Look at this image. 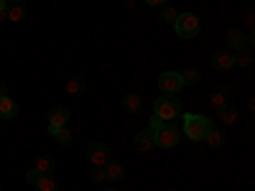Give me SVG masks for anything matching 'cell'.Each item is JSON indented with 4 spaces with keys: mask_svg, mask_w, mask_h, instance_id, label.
<instances>
[{
    "mask_svg": "<svg viewBox=\"0 0 255 191\" xmlns=\"http://www.w3.org/2000/svg\"><path fill=\"white\" fill-rule=\"evenodd\" d=\"M105 191H118V189H105Z\"/></svg>",
    "mask_w": 255,
    "mask_h": 191,
    "instance_id": "31",
    "label": "cell"
},
{
    "mask_svg": "<svg viewBox=\"0 0 255 191\" xmlns=\"http://www.w3.org/2000/svg\"><path fill=\"white\" fill-rule=\"evenodd\" d=\"M0 3H10V0H0Z\"/></svg>",
    "mask_w": 255,
    "mask_h": 191,
    "instance_id": "32",
    "label": "cell"
},
{
    "mask_svg": "<svg viewBox=\"0 0 255 191\" xmlns=\"http://www.w3.org/2000/svg\"><path fill=\"white\" fill-rule=\"evenodd\" d=\"M67 92L72 97H82L84 92H87V82H84L82 77H69L67 79Z\"/></svg>",
    "mask_w": 255,
    "mask_h": 191,
    "instance_id": "18",
    "label": "cell"
},
{
    "mask_svg": "<svg viewBox=\"0 0 255 191\" xmlns=\"http://www.w3.org/2000/svg\"><path fill=\"white\" fill-rule=\"evenodd\" d=\"M87 158L92 166H105L110 161V148L105 143H90L87 145Z\"/></svg>",
    "mask_w": 255,
    "mask_h": 191,
    "instance_id": "7",
    "label": "cell"
},
{
    "mask_svg": "<svg viewBox=\"0 0 255 191\" xmlns=\"http://www.w3.org/2000/svg\"><path fill=\"white\" fill-rule=\"evenodd\" d=\"M176 15H179V13H176L174 8H168V5H163V8H161V13H158V18H161V23H171V26H174V20H176Z\"/></svg>",
    "mask_w": 255,
    "mask_h": 191,
    "instance_id": "25",
    "label": "cell"
},
{
    "mask_svg": "<svg viewBox=\"0 0 255 191\" xmlns=\"http://www.w3.org/2000/svg\"><path fill=\"white\" fill-rule=\"evenodd\" d=\"M38 176H41V174H38V171H33V168H31V171H28V174H26V181H28V184H31V186H33V184H36V181H38Z\"/></svg>",
    "mask_w": 255,
    "mask_h": 191,
    "instance_id": "27",
    "label": "cell"
},
{
    "mask_svg": "<svg viewBox=\"0 0 255 191\" xmlns=\"http://www.w3.org/2000/svg\"><path fill=\"white\" fill-rule=\"evenodd\" d=\"M123 176H125V168H123V163H118V161H108V163H105V181H113V184H118Z\"/></svg>",
    "mask_w": 255,
    "mask_h": 191,
    "instance_id": "13",
    "label": "cell"
},
{
    "mask_svg": "<svg viewBox=\"0 0 255 191\" xmlns=\"http://www.w3.org/2000/svg\"><path fill=\"white\" fill-rule=\"evenodd\" d=\"M179 77L184 82V87H199V82H202V74L194 67H186L184 72H179Z\"/></svg>",
    "mask_w": 255,
    "mask_h": 191,
    "instance_id": "17",
    "label": "cell"
},
{
    "mask_svg": "<svg viewBox=\"0 0 255 191\" xmlns=\"http://www.w3.org/2000/svg\"><path fill=\"white\" fill-rule=\"evenodd\" d=\"M181 140V133H179V127L171 125V122H163L158 130L153 133V143L158 148H163V151H171V148H176Z\"/></svg>",
    "mask_w": 255,
    "mask_h": 191,
    "instance_id": "4",
    "label": "cell"
},
{
    "mask_svg": "<svg viewBox=\"0 0 255 191\" xmlns=\"http://www.w3.org/2000/svg\"><path fill=\"white\" fill-rule=\"evenodd\" d=\"M212 67H215L217 72H230L232 67H235V54H232L230 49H217L215 54H212Z\"/></svg>",
    "mask_w": 255,
    "mask_h": 191,
    "instance_id": "8",
    "label": "cell"
},
{
    "mask_svg": "<svg viewBox=\"0 0 255 191\" xmlns=\"http://www.w3.org/2000/svg\"><path fill=\"white\" fill-rule=\"evenodd\" d=\"M33 189L36 191H59V181L54 179V174H46V176H38Z\"/></svg>",
    "mask_w": 255,
    "mask_h": 191,
    "instance_id": "20",
    "label": "cell"
},
{
    "mask_svg": "<svg viewBox=\"0 0 255 191\" xmlns=\"http://www.w3.org/2000/svg\"><path fill=\"white\" fill-rule=\"evenodd\" d=\"M217 115H220V120H222L225 125H232V122L238 120V115H240V112H238V107H235L232 102H227V104H225V107H222Z\"/></svg>",
    "mask_w": 255,
    "mask_h": 191,
    "instance_id": "22",
    "label": "cell"
},
{
    "mask_svg": "<svg viewBox=\"0 0 255 191\" xmlns=\"http://www.w3.org/2000/svg\"><path fill=\"white\" fill-rule=\"evenodd\" d=\"M227 102H230V99H227V87H217L215 92L209 95V107L215 110V112H220Z\"/></svg>",
    "mask_w": 255,
    "mask_h": 191,
    "instance_id": "15",
    "label": "cell"
},
{
    "mask_svg": "<svg viewBox=\"0 0 255 191\" xmlns=\"http://www.w3.org/2000/svg\"><path fill=\"white\" fill-rule=\"evenodd\" d=\"M161 125H163V122H161V120H158V117L153 115V117H151V122H148V130H151V133H156L158 127H161Z\"/></svg>",
    "mask_w": 255,
    "mask_h": 191,
    "instance_id": "26",
    "label": "cell"
},
{
    "mask_svg": "<svg viewBox=\"0 0 255 191\" xmlns=\"http://www.w3.org/2000/svg\"><path fill=\"white\" fill-rule=\"evenodd\" d=\"M204 143H207L209 148H222V145H225V133L220 130V127L212 125V127H209V133L204 135Z\"/></svg>",
    "mask_w": 255,
    "mask_h": 191,
    "instance_id": "19",
    "label": "cell"
},
{
    "mask_svg": "<svg viewBox=\"0 0 255 191\" xmlns=\"http://www.w3.org/2000/svg\"><path fill=\"white\" fill-rule=\"evenodd\" d=\"M168 191H176V189H168Z\"/></svg>",
    "mask_w": 255,
    "mask_h": 191,
    "instance_id": "33",
    "label": "cell"
},
{
    "mask_svg": "<svg viewBox=\"0 0 255 191\" xmlns=\"http://www.w3.org/2000/svg\"><path fill=\"white\" fill-rule=\"evenodd\" d=\"M87 179H90L92 184H102V181H105V166H90Z\"/></svg>",
    "mask_w": 255,
    "mask_h": 191,
    "instance_id": "24",
    "label": "cell"
},
{
    "mask_svg": "<svg viewBox=\"0 0 255 191\" xmlns=\"http://www.w3.org/2000/svg\"><path fill=\"white\" fill-rule=\"evenodd\" d=\"M153 112H156V117L161 122H171V120H176L181 115V102L174 95H163V97H158L153 102Z\"/></svg>",
    "mask_w": 255,
    "mask_h": 191,
    "instance_id": "2",
    "label": "cell"
},
{
    "mask_svg": "<svg viewBox=\"0 0 255 191\" xmlns=\"http://www.w3.org/2000/svg\"><path fill=\"white\" fill-rule=\"evenodd\" d=\"M209 127H212V120L204 117V115H197V112H186L184 115V135L189 140H204V135L209 133Z\"/></svg>",
    "mask_w": 255,
    "mask_h": 191,
    "instance_id": "1",
    "label": "cell"
},
{
    "mask_svg": "<svg viewBox=\"0 0 255 191\" xmlns=\"http://www.w3.org/2000/svg\"><path fill=\"white\" fill-rule=\"evenodd\" d=\"M199 28H202V23H199V15H197V13H181V15H176V20H174V31H176V36L184 38V41L199 36Z\"/></svg>",
    "mask_w": 255,
    "mask_h": 191,
    "instance_id": "3",
    "label": "cell"
},
{
    "mask_svg": "<svg viewBox=\"0 0 255 191\" xmlns=\"http://www.w3.org/2000/svg\"><path fill=\"white\" fill-rule=\"evenodd\" d=\"M158 90H161L163 95H179V92L184 90V82H181L179 72H163V74L158 77Z\"/></svg>",
    "mask_w": 255,
    "mask_h": 191,
    "instance_id": "5",
    "label": "cell"
},
{
    "mask_svg": "<svg viewBox=\"0 0 255 191\" xmlns=\"http://www.w3.org/2000/svg\"><path fill=\"white\" fill-rule=\"evenodd\" d=\"M225 41H227V49H230L232 54H238V51H243V49L250 46L253 38H250L245 31H240V28H230L227 36H225Z\"/></svg>",
    "mask_w": 255,
    "mask_h": 191,
    "instance_id": "6",
    "label": "cell"
},
{
    "mask_svg": "<svg viewBox=\"0 0 255 191\" xmlns=\"http://www.w3.org/2000/svg\"><path fill=\"white\" fill-rule=\"evenodd\" d=\"M133 145H135V151H138V153H151L153 148H156V143H153V133H151V130H140V133L135 135Z\"/></svg>",
    "mask_w": 255,
    "mask_h": 191,
    "instance_id": "10",
    "label": "cell"
},
{
    "mask_svg": "<svg viewBox=\"0 0 255 191\" xmlns=\"http://www.w3.org/2000/svg\"><path fill=\"white\" fill-rule=\"evenodd\" d=\"M54 166H56V158L44 153V156H38L36 158V166H33V171H38L41 176H46V174H54Z\"/></svg>",
    "mask_w": 255,
    "mask_h": 191,
    "instance_id": "14",
    "label": "cell"
},
{
    "mask_svg": "<svg viewBox=\"0 0 255 191\" xmlns=\"http://www.w3.org/2000/svg\"><path fill=\"white\" fill-rule=\"evenodd\" d=\"M18 117V104L10 97H0V120H13Z\"/></svg>",
    "mask_w": 255,
    "mask_h": 191,
    "instance_id": "16",
    "label": "cell"
},
{
    "mask_svg": "<svg viewBox=\"0 0 255 191\" xmlns=\"http://www.w3.org/2000/svg\"><path fill=\"white\" fill-rule=\"evenodd\" d=\"M28 15V8L23 0H10L8 3V20H13V23H20V20H26Z\"/></svg>",
    "mask_w": 255,
    "mask_h": 191,
    "instance_id": "11",
    "label": "cell"
},
{
    "mask_svg": "<svg viewBox=\"0 0 255 191\" xmlns=\"http://www.w3.org/2000/svg\"><path fill=\"white\" fill-rule=\"evenodd\" d=\"M145 3H148V5H153V8H158V10H161L163 5H168V0H145Z\"/></svg>",
    "mask_w": 255,
    "mask_h": 191,
    "instance_id": "29",
    "label": "cell"
},
{
    "mask_svg": "<svg viewBox=\"0 0 255 191\" xmlns=\"http://www.w3.org/2000/svg\"><path fill=\"white\" fill-rule=\"evenodd\" d=\"M123 110H125L128 115H140V112H143V99H140L135 92H128V95L123 97Z\"/></svg>",
    "mask_w": 255,
    "mask_h": 191,
    "instance_id": "12",
    "label": "cell"
},
{
    "mask_svg": "<svg viewBox=\"0 0 255 191\" xmlns=\"http://www.w3.org/2000/svg\"><path fill=\"white\" fill-rule=\"evenodd\" d=\"M69 122V110L64 104H54L49 110V130H56V127H64Z\"/></svg>",
    "mask_w": 255,
    "mask_h": 191,
    "instance_id": "9",
    "label": "cell"
},
{
    "mask_svg": "<svg viewBox=\"0 0 255 191\" xmlns=\"http://www.w3.org/2000/svg\"><path fill=\"white\" fill-rule=\"evenodd\" d=\"M49 135H51L59 145H69V143H72V138H74V135H72V130H69L67 125H64V127H56V130H49Z\"/></svg>",
    "mask_w": 255,
    "mask_h": 191,
    "instance_id": "21",
    "label": "cell"
},
{
    "mask_svg": "<svg viewBox=\"0 0 255 191\" xmlns=\"http://www.w3.org/2000/svg\"><path fill=\"white\" fill-rule=\"evenodd\" d=\"M253 64V51L250 49H243L235 54V67H250Z\"/></svg>",
    "mask_w": 255,
    "mask_h": 191,
    "instance_id": "23",
    "label": "cell"
},
{
    "mask_svg": "<svg viewBox=\"0 0 255 191\" xmlns=\"http://www.w3.org/2000/svg\"><path fill=\"white\" fill-rule=\"evenodd\" d=\"M8 20V3H0V23Z\"/></svg>",
    "mask_w": 255,
    "mask_h": 191,
    "instance_id": "28",
    "label": "cell"
},
{
    "mask_svg": "<svg viewBox=\"0 0 255 191\" xmlns=\"http://www.w3.org/2000/svg\"><path fill=\"white\" fill-rule=\"evenodd\" d=\"M8 82H0V97H8Z\"/></svg>",
    "mask_w": 255,
    "mask_h": 191,
    "instance_id": "30",
    "label": "cell"
}]
</instances>
